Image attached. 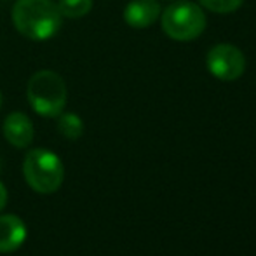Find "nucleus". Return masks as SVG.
Segmentation results:
<instances>
[{
    "mask_svg": "<svg viewBox=\"0 0 256 256\" xmlns=\"http://www.w3.org/2000/svg\"><path fill=\"white\" fill-rule=\"evenodd\" d=\"M6 204H7V188H6V185L0 182V212L6 208Z\"/></svg>",
    "mask_w": 256,
    "mask_h": 256,
    "instance_id": "obj_12",
    "label": "nucleus"
},
{
    "mask_svg": "<svg viewBox=\"0 0 256 256\" xmlns=\"http://www.w3.org/2000/svg\"><path fill=\"white\" fill-rule=\"evenodd\" d=\"M0 108H2V94H0Z\"/></svg>",
    "mask_w": 256,
    "mask_h": 256,
    "instance_id": "obj_13",
    "label": "nucleus"
},
{
    "mask_svg": "<svg viewBox=\"0 0 256 256\" xmlns=\"http://www.w3.org/2000/svg\"><path fill=\"white\" fill-rule=\"evenodd\" d=\"M58 131L63 138L70 140V142H75L82 136L84 132V122L74 112H61L58 115Z\"/></svg>",
    "mask_w": 256,
    "mask_h": 256,
    "instance_id": "obj_9",
    "label": "nucleus"
},
{
    "mask_svg": "<svg viewBox=\"0 0 256 256\" xmlns=\"http://www.w3.org/2000/svg\"><path fill=\"white\" fill-rule=\"evenodd\" d=\"M162 30L169 38L178 42H188L197 38L206 30V16L197 4L194 2H174L166 7L160 16Z\"/></svg>",
    "mask_w": 256,
    "mask_h": 256,
    "instance_id": "obj_4",
    "label": "nucleus"
},
{
    "mask_svg": "<svg viewBox=\"0 0 256 256\" xmlns=\"http://www.w3.org/2000/svg\"><path fill=\"white\" fill-rule=\"evenodd\" d=\"M58 9H60L63 18L78 20V18H84L91 12L92 0H60L58 2Z\"/></svg>",
    "mask_w": 256,
    "mask_h": 256,
    "instance_id": "obj_10",
    "label": "nucleus"
},
{
    "mask_svg": "<svg viewBox=\"0 0 256 256\" xmlns=\"http://www.w3.org/2000/svg\"><path fill=\"white\" fill-rule=\"evenodd\" d=\"M26 240V225L18 214H0V253H12Z\"/></svg>",
    "mask_w": 256,
    "mask_h": 256,
    "instance_id": "obj_8",
    "label": "nucleus"
},
{
    "mask_svg": "<svg viewBox=\"0 0 256 256\" xmlns=\"http://www.w3.org/2000/svg\"><path fill=\"white\" fill-rule=\"evenodd\" d=\"M26 98L35 114L54 118L66 106V84L58 72L38 70L28 80Z\"/></svg>",
    "mask_w": 256,
    "mask_h": 256,
    "instance_id": "obj_2",
    "label": "nucleus"
},
{
    "mask_svg": "<svg viewBox=\"0 0 256 256\" xmlns=\"http://www.w3.org/2000/svg\"><path fill=\"white\" fill-rule=\"evenodd\" d=\"M2 131L9 145L16 148H26L34 142V124L23 112H12L6 117Z\"/></svg>",
    "mask_w": 256,
    "mask_h": 256,
    "instance_id": "obj_6",
    "label": "nucleus"
},
{
    "mask_svg": "<svg viewBox=\"0 0 256 256\" xmlns=\"http://www.w3.org/2000/svg\"><path fill=\"white\" fill-rule=\"evenodd\" d=\"M0 169H2V160H0Z\"/></svg>",
    "mask_w": 256,
    "mask_h": 256,
    "instance_id": "obj_14",
    "label": "nucleus"
},
{
    "mask_svg": "<svg viewBox=\"0 0 256 256\" xmlns=\"http://www.w3.org/2000/svg\"><path fill=\"white\" fill-rule=\"evenodd\" d=\"M160 4L157 0H131L124 9V21L132 28L152 26L155 21L160 18Z\"/></svg>",
    "mask_w": 256,
    "mask_h": 256,
    "instance_id": "obj_7",
    "label": "nucleus"
},
{
    "mask_svg": "<svg viewBox=\"0 0 256 256\" xmlns=\"http://www.w3.org/2000/svg\"><path fill=\"white\" fill-rule=\"evenodd\" d=\"M206 66L218 80H237L246 72V58L242 51L232 44H218L208 52Z\"/></svg>",
    "mask_w": 256,
    "mask_h": 256,
    "instance_id": "obj_5",
    "label": "nucleus"
},
{
    "mask_svg": "<svg viewBox=\"0 0 256 256\" xmlns=\"http://www.w3.org/2000/svg\"><path fill=\"white\" fill-rule=\"evenodd\" d=\"M61 16L52 0H18L12 7V24L30 40H48L60 30Z\"/></svg>",
    "mask_w": 256,
    "mask_h": 256,
    "instance_id": "obj_1",
    "label": "nucleus"
},
{
    "mask_svg": "<svg viewBox=\"0 0 256 256\" xmlns=\"http://www.w3.org/2000/svg\"><path fill=\"white\" fill-rule=\"evenodd\" d=\"M23 176L34 192L54 194L60 190L64 180V168L61 158L51 150L34 148L24 155Z\"/></svg>",
    "mask_w": 256,
    "mask_h": 256,
    "instance_id": "obj_3",
    "label": "nucleus"
},
{
    "mask_svg": "<svg viewBox=\"0 0 256 256\" xmlns=\"http://www.w3.org/2000/svg\"><path fill=\"white\" fill-rule=\"evenodd\" d=\"M200 4L209 9L211 12L218 14H228L237 10L244 4V0H199Z\"/></svg>",
    "mask_w": 256,
    "mask_h": 256,
    "instance_id": "obj_11",
    "label": "nucleus"
}]
</instances>
